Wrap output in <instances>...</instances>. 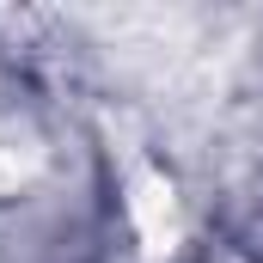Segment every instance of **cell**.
Segmentation results:
<instances>
[{
	"label": "cell",
	"instance_id": "cell-1",
	"mask_svg": "<svg viewBox=\"0 0 263 263\" xmlns=\"http://www.w3.org/2000/svg\"><path fill=\"white\" fill-rule=\"evenodd\" d=\"M129 220L141 233V245H147V257H172L178 251L184 220H178V196H172V184L159 172H135L129 178Z\"/></svg>",
	"mask_w": 263,
	"mask_h": 263
}]
</instances>
